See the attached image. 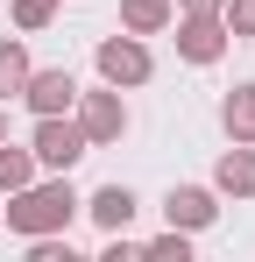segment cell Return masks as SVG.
Wrapping results in <instances>:
<instances>
[{"label":"cell","instance_id":"1","mask_svg":"<svg viewBox=\"0 0 255 262\" xmlns=\"http://www.w3.org/2000/svg\"><path fill=\"white\" fill-rule=\"evenodd\" d=\"M78 220V191H71V177L57 170L50 184H22V191H7V206H0V227H14V234H64Z\"/></svg>","mask_w":255,"mask_h":262},{"label":"cell","instance_id":"2","mask_svg":"<svg viewBox=\"0 0 255 262\" xmlns=\"http://www.w3.org/2000/svg\"><path fill=\"white\" fill-rule=\"evenodd\" d=\"M85 149H92V142H85V128L71 114H36V163L42 170H71Z\"/></svg>","mask_w":255,"mask_h":262},{"label":"cell","instance_id":"3","mask_svg":"<svg viewBox=\"0 0 255 262\" xmlns=\"http://www.w3.org/2000/svg\"><path fill=\"white\" fill-rule=\"evenodd\" d=\"M71 106H78L71 121L85 128V142H92V149H99V142H121V135H128V106H121V85H107V92H78Z\"/></svg>","mask_w":255,"mask_h":262},{"label":"cell","instance_id":"4","mask_svg":"<svg viewBox=\"0 0 255 262\" xmlns=\"http://www.w3.org/2000/svg\"><path fill=\"white\" fill-rule=\"evenodd\" d=\"M177 57L184 64H220L227 57V21L220 14H184L177 21Z\"/></svg>","mask_w":255,"mask_h":262},{"label":"cell","instance_id":"5","mask_svg":"<svg viewBox=\"0 0 255 262\" xmlns=\"http://www.w3.org/2000/svg\"><path fill=\"white\" fill-rule=\"evenodd\" d=\"M99 78H107V85H142V78H149L142 36H107V43H99Z\"/></svg>","mask_w":255,"mask_h":262},{"label":"cell","instance_id":"6","mask_svg":"<svg viewBox=\"0 0 255 262\" xmlns=\"http://www.w3.org/2000/svg\"><path fill=\"white\" fill-rule=\"evenodd\" d=\"M163 220H170V227H184V234H199V227H213V220H220V206H213L206 184H170Z\"/></svg>","mask_w":255,"mask_h":262},{"label":"cell","instance_id":"7","mask_svg":"<svg viewBox=\"0 0 255 262\" xmlns=\"http://www.w3.org/2000/svg\"><path fill=\"white\" fill-rule=\"evenodd\" d=\"M22 99H29L36 114H71V99H78V78H71V71H29Z\"/></svg>","mask_w":255,"mask_h":262},{"label":"cell","instance_id":"8","mask_svg":"<svg viewBox=\"0 0 255 262\" xmlns=\"http://www.w3.org/2000/svg\"><path fill=\"white\" fill-rule=\"evenodd\" d=\"M213 184H220L227 199H255V149L248 142H234V149L213 163Z\"/></svg>","mask_w":255,"mask_h":262},{"label":"cell","instance_id":"9","mask_svg":"<svg viewBox=\"0 0 255 262\" xmlns=\"http://www.w3.org/2000/svg\"><path fill=\"white\" fill-rule=\"evenodd\" d=\"M78 206L99 220L107 234H121L128 220H135V191H128V184H99V191H92V199H78Z\"/></svg>","mask_w":255,"mask_h":262},{"label":"cell","instance_id":"10","mask_svg":"<svg viewBox=\"0 0 255 262\" xmlns=\"http://www.w3.org/2000/svg\"><path fill=\"white\" fill-rule=\"evenodd\" d=\"M177 21V0H121V29L128 36H156Z\"/></svg>","mask_w":255,"mask_h":262},{"label":"cell","instance_id":"11","mask_svg":"<svg viewBox=\"0 0 255 262\" xmlns=\"http://www.w3.org/2000/svg\"><path fill=\"white\" fill-rule=\"evenodd\" d=\"M220 121H227V135H234V142H255V85H234V92H227Z\"/></svg>","mask_w":255,"mask_h":262},{"label":"cell","instance_id":"12","mask_svg":"<svg viewBox=\"0 0 255 262\" xmlns=\"http://www.w3.org/2000/svg\"><path fill=\"white\" fill-rule=\"evenodd\" d=\"M29 50L22 43H0V99H22V85H29Z\"/></svg>","mask_w":255,"mask_h":262},{"label":"cell","instance_id":"13","mask_svg":"<svg viewBox=\"0 0 255 262\" xmlns=\"http://www.w3.org/2000/svg\"><path fill=\"white\" fill-rule=\"evenodd\" d=\"M36 177V149H14V142H0V191H22Z\"/></svg>","mask_w":255,"mask_h":262},{"label":"cell","instance_id":"14","mask_svg":"<svg viewBox=\"0 0 255 262\" xmlns=\"http://www.w3.org/2000/svg\"><path fill=\"white\" fill-rule=\"evenodd\" d=\"M50 14H57V0H14V29H50Z\"/></svg>","mask_w":255,"mask_h":262},{"label":"cell","instance_id":"15","mask_svg":"<svg viewBox=\"0 0 255 262\" xmlns=\"http://www.w3.org/2000/svg\"><path fill=\"white\" fill-rule=\"evenodd\" d=\"M220 21L227 36H255V0H220Z\"/></svg>","mask_w":255,"mask_h":262},{"label":"cell","instance_id":"16","mask_svg":"<svg viewBox=\"0 0 255 262\" xmlns=\"http://www.w3.org/2000/svg\"><path fill=\"white\" fill-rule=\"evenodd\" d=\"M142 255H156V262H184V255H192V241H184V227H170V234H156Z\"/></svg>","mask_w":255,"mask_h":262},{"label":"cell","instance_id":"17","mask_svg":"<svg viewBox=\"0 0 255 262\" xmlns=\"http://www.w3.org/2000/svg\"><path fill=\"white\" fill-rule=\"evenodd\" d=\"M184 14H220V0H177Z\"/></svg>","mask_w":255,"mask_h":262},{"label":"cell","instance_id":"18","mask_svg":"<svg viewBox=\"0 0 255 262\" xmlns=\"http://www.w3.org/2000/svg\"><path fill=\"white\" fill-rule=\"evenodd\" d=\"M0 142H7V121H0Z\"/></svg>","mask_w":255,"mask_h":262}]
</instances>
